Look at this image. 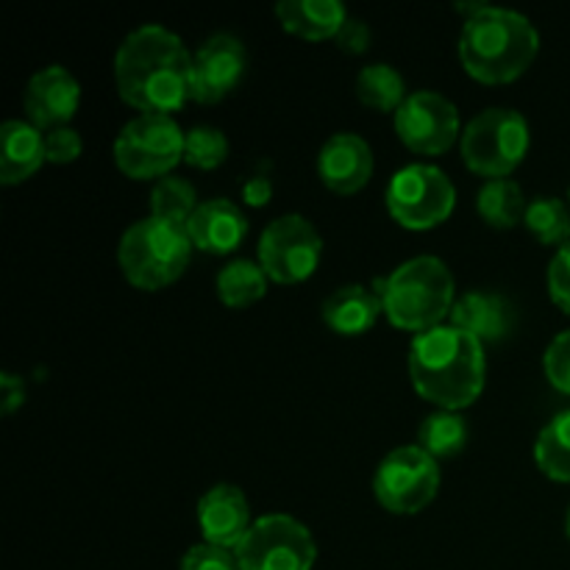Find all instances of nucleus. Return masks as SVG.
<instances>
[{
	"label": "nucleus",
	"mask_w": 570,
	"mask_h": 570,
	"mask_svg": "<svg viewBox=\"0 0 570 570\" xmlns=\"http://www.w3.org/2000/svg\"><path fill=\"white\" fill-rule=\"evenodd\" d=\"M198 527L204 534V543L223 546V549H237L248 534L250 507L248 499L234 484H215L206 490L204 499L198 501Z\"/></svg>",
	"instance_id": "16"
},
{
	"label": "nucleus",
	"mask_w": 570,
	"mask_h": 570,
	"mask_svg": "<svg viewBox=\"0 0 570 570\" xmlns=\"http://www.w3.org/2000/svg\"><path fill=\"white\" fill-rule=\"evenodd\" d=\"M395 134L412 154L440 156L462 137L460 111L445 95L421 89L395 111Z\"/></svg>",
	"instance_id": "12"
},
{
	"label": "nucleus",
	"mask_w": 570,
	"mask_h": 570,
	"mask_svg": "<svg viewBox=\"0 0 570 570\" xmlns=\"http://www.w3.org/2000/svg\"><path fill=\"white\" fill-rule=\"evenodd\" d=\"M376 295L387 321L415 334L443 326L456 304L454 276L438 256H415L399 265L390 276L379 278Z\"/></svg>",
	"instance_id": "4"
},
{
	"label": "nucleus",
	"mask_w": 570,
	"mask_h": 570,
	"mask_svg": "<svg viewBox=\"0 0 570 570\" xmlns=\"http://www.w3.org/2000/svg\"><path fill=\"white\" fill-rule=\"evenodd\" d=\"M248 70L245 45L232 33H215L193 56V100L195 104H220L239 87Z\"/></svg>",
	"instance_id": "13"
},
{
	"label": "nucleus",
	"mask_w": 570,
	"mask_h": 570,
	"mask_svg": "<svg viewBox=\"0 0 570 570\" xmlns=\"http://www.w3.org/2000/svg\"><path fill=\"white\" fill-rule=\"evenodd\" d=\"M193 239L187 226L161 220V217H145L126 228L117 248L122 276L137 289L154 293L178 282L193 259Z\"/></svg>",
	"instance_id": "5"
},
{
	"label": "nucleus",
	"mask_w": 570,
	"mask_h": 570,
	"mask_svg": "<svg viewBox=\"0 0 570 570\" xmlns=\"http://www.w3.org/2000/svg\"><path fill=\"white\" fill-rule=\"evenodd\" d=\"M540 50V33L532 20L512 9L484 3L465 17L460 33V59L468 76L482 83H510L532 67Z\"/></svg>",
	"instance_id": "3"
},
{
	"label": "nucleus",
	"mask_w": 570,
	"mask_h": 570,
	"mask_svg": "<svg viewBox=\"0 0 570 570\" xmlns=\"http://www.w3.org/2000/svg\"><path fill=\"white\" fill-rule=\"evenodd\" d=\"M337 45L340 50H345V53H354V56L365 53V50L371 48V28H367V22L348 17L345 26L340 28Z\"/></svg>",
	"instance_id": "34"
},
{
	"label": "nucleus",
	"mask_w": 570,
	"mask_h": 570,
	"mask_svg": "<svg viewBox=\"0 0 570 570\" xmlns=\"http://www.w3.org/2000/svg\"><path fill=\"white\" fill-rule=\"evenodd\" d=\"M451 326L462 328L479 343H501L515 328V309L499 293H465L451 309Z\"/></svg>",
	"instance_id": "18"
},
{
	"label": "nucleus",
	"mask_w": 570,
	"mask_h": 570,
	"mask_svg": "<svg viewBox=\"0 0 570 570\" xmlns=\"http://www.w3.org/2000/svg\"><path fill=\"white\" fill-rule=\"evenodd\" d=\"M543 367L551 387L570 395V328L551 340L543 356Z\"/></svg>",
	"instance_id": "30"
},
{
	"label": "nucleus",
	"mask_w": 570,
	"mask_h": 570,
	"mask_svg": "<svg viewBox=\"0 0 570 570\" xmlns=\"http://www.w3.org/2000/svg\"><path fill=\"white\" fill-rule=\"evenodd\" d=\"M323 239L317 228L301 215L276 217L262 232L259 265L276 284H301L317 271Z\"/></svg>",
	"instance_id": "11"
},
{
	"label": "nucleus",
	"mask_w": 570,
	"mask_h": 570,
	"mask_svg": "<svg viewBox=\"0 0 570 570\" xmlns=\"http://www.w3.org/2000/svg\"><path fill=\"white\" fill-rule=\"evenodd\" d=\"M321 181L337 195H354L373 176V150L360 134H334L317 156Z\"/></svg>",
	"instance_id": "15"
},
{
	"label": "nucleus",
	"mask_w": 570,
	"mask_h": 570,
	"mask_svg": "<svg viewBox=\"0 0 570 570\" xmlns=\"http://www.w3.org/2000/svg\"><path fill=\"white\" fill-rule=\"evenodd\" d=\"M120 98L142 115H170L193 100V53L165 26L128 33L115 53Z\"/></svg>",
	"instance_id": "1"
},
{
	"label": "nucleus",
	"mask_w": 570,
	"mask_h": 570,
	"mask_svg": "<svg viewBox=\"0 0 570 570\" xmlns=\"http://www.w3.org/2000/svg\"><path fill=\"white\" fill-rule=\"evenodd\" d=\"M549 295L562 312L570 315V243L557 248L549 265Z\"/></svg>",
	"instance_id": "33"
},
{
	"label": "nucleus",
	"mask_w": 570,
	"mask_h": 570,
	"mask_svg": "<svg viewBox=\"0 0 570 570\" xmlns=\"http://www.w3.org/2000/svg\"><path fill=\"white\" fill-rule=\"evenodd\" d=\"M523 226L534 234L543 245H568L570 243V206L566 200L540 195L529 200Z\"/></svg>",
	"instance_id": "27"
},
{
	"label": "nucleus",
	"mask_w": 570,
	"mask_h": 570,
	"mask_svg": "<svg viewBox=\"0 0 570 570\" xmlns=\"http://www.w3.org/2000/svg\"><path fill=\"white\" fill-rule=\"evenodd\" d=\"M417 445L434 460H451L468 445V421L460 412H434L417 429Z\"/></svg>",
	"instance_id": "25"
},
{
	"label": "nucleus",
	"mask_w": 570,
	"mask_h": 570,
	"mask_svg": "<svg viewBox=\"0 0 570 570\" xmlns=\"http://www.w3.org/2000/svg\"><path fill=\"white\" fill-rule=\"evenodd\" d=\"M228 159V139L220 128L195 126L184 139V161L198 170H215Z\"/></svg>",
	"instance_id": "29"
},
{
	"label": "nucleus",
	"mask_w": 570,
	"mask_h": 570,
	"mask_svg": "<svg viewBox=\"0 0 570 570\" xmlns=\"http://www.w3.org/2000/svg\"><path fill=\"white\" fill-rule=\"evenodd\" d=\"M384 200L399 226L410 232H429L451 217L456 189L440 167L410 165L390 178Z\"/></svg>",
	"instance_id": "8"
},
{
	"label": "nucleus",
	"mask_w": 570,
	"mask_h": 570,
	"mask_svg": "<svg viewBox=\"0 0 570 570\" xmlns=\"http://www.w3.org/2000/svg\"><path fill=\"white\" fill-rule=\"evenodd\" d=\"M187 232L195 248L223 256L243 245L245 234H248V220L237 204L226 198H212L198 206L193 220L187 223Z\"/></svg>",
	"instance_id": "17"
},
{
	"label": "nucleus",
	"mask_w": 570,
	"mask_h": 570,
	"mask_svg": "<svg viewBox=\"0 0 570 570\" xmlns=\"http://www.w3.org/2000/svg\"><path fill=\"white\" fill-rule=\"evenodd\" d=\"M181 570H239L237 554L215 543H198L181 557Z\"/></svg>",
	"instance_id": "31"
},
{
	"label": "nucleus",
	"mask_w": 570,
	"mask_h": 570,
	"mask_svg": "<svg viewBox=\"0 0 570 570\" xmlns=\"http://www.w3.org/2000/svg\"><path fill=\"white\" fill-rule=\"evenodd\" d=\"M0 387H3V412L9 415L17 406H22V401H26V387H22L20 379L11 376V373H6V376L0 379Z\"/></svg>",
	"instance_id": "36"
},
{
	"label": "nucleus",
	"mask_w": 570,
	"mask_h": 570,
	"mask_svg": "<svg viewBox=\"0 0 570 570\" xmlns=\"http://www.w3.org/2000/svg\"><path fill=\"white\" fill-rule=\"evenodd\" d=\"M45 134L28 120H6L0 128V181L22 184L45 165Z\"/></svg>",
	"instance_id": "19"
},
{
	"label": "nucleus",
	"mask_w": 570,
	"mask_h": 570,
	"mask_svg": "<svg viewBox=\"0 0 570 570\" xmlns=\"http://www.w3.org/2000/svg\"><path fill=\"white\" fill-rule=\"evenodd\" d=\"M198 195H195V187L187 178H159L154 193H150V215L178 223V226H187L195 212H198Z\"/></svg>",
	"instance_id": "28"
},
{
	"label": "nucleus",
	"mask_w": 570,
	"mask_h": 570,
	"mask_svg": "<svg viewBox=\"0 0 570 570\" xmlns=\"http://www.w3.org/2000/svg\"><path fill=\"white\" fill-rule=\"evenodd\" d=\"M267 293V273L262 271L259 262L237 259L217 273V298L228 309H245L265 298Z\"/></svg>",
	"instance_id": "24"
},
{
	"label": "nucleus",
	"mask_w": 570,
	"mask_h": 570,
	"mask_svg": "<svg viewBox=\"0 0 570 570\" xmlns=\"http://www.w3.org/2000/svg\"><path fill=\"white\" fill-rule=\"evenodd\" d=\"M568 206H570V189H568Z\"/></svg>",
	"instance_id": "38"
},
{
	"label": "nucleus",
	"mask_w": 570,
	"mask_h": 570,
	"mask_svg": "<svg viewBox=\"0 0 570 570\" xmlns=\"http://www.w3.org/2000/svg\"><path fill=\"white\" fill-rule=\"evenodd\" d=\"M78 104H81V87H78L76 76L61 65H50L33 72L26 87V98H22L28 122L37 126L39 131L65 128L76 117Z\"/></svg>",
	"instance_id": "14"
},
{
	"label": "nucleus",
	"mask_w": 570,
	"mask_h": 570,
	"mask_svg": "<svg viewBox=\"0 0 570 570\" xmlns=\"http://www.w3.org/2000/svg\"><path fill=\"white\" fill-rule=\"evenodd\" d=\"M356 98L376 111H399L404 106L406 95L404 76L393 65H367L356 76Z\"/></svg>",
	"instance_id": "23"
},
{
	"label": "nucleus",
	"mask_w": 570,
	"mask_h": 570,
	"mask_svg": "<svg viewBox=\"0 0 570 570\" xmlns=\"http://www.w3.org/2000/svg\"><path fill=\"white\" fill-rule=\"evenodd\" d=\"M187 134L170 115H139L115 139V161L128 178H167L184 159Z\"/></svg>",
	"instance_id": "7"
},
{
	"label": "nucleus",
	"mask_w": 570,
	"mask_h": 570,
	"mask_svg": "<svg viewBox=\"0 0 570 570\" xmlns=\"http://www.w3.org/2000/svg\"><path fill=\"white\" fill-rule=\"evenodd\" d=\"M566 534H568V540H570V510H568V518H566Z\"/></svg>",
	"instance_id": "37"
},
{
	"label": "nucleus",
	"mask_w": 570,
	"mask_h": 570,
	"mask_svg": "<svg viewBox=\"0 0 570 570\" xmlns=\"http://www.w3.org/2000/svg\"><path fill=\"white\" fill-rule=\"evenodd\" d=\"M440 490V468L421 445L390 451L373 476V495L393 515H415L426 510Z\"/></svg>",
	"instance_id": "9"
},
{
	"label": "nucleus",
	"mask_w": 570,
	"mask_h": 570,
	"mask_svg": "<svg viewBox=\"0 0 570 570\" xmlns=\"http://www.w3.org/2000/svg\"><path fill=\"white\" fill-rule=\"evenodd\" d=\"M271 195H273V184L271 178L265 176L250 178V181L243 187V198L248 206H265L267 200H271Z\"/></svg>",
	"instance_id": "35"
},
{
	"label": "nucleus",
	"mask_w": 570,
	"mask_h": 570,
	"mask_svg": "<svg viewBox=\"0 0 570 570\" xmlns=\"http://www.w3.org/2000/svg\"><path fill=\"white\" fill-rule=\"evenodd\" d=\"M529 122L515 109H484L473 117L460 137L462 161L484 178H507L527 159Z\"/></svg>",
	"instance_id": "6"
},
{
	"label": "nucleus",
	"mask_w": 570,
	"mask_h": 570,
	"mask_svg": "<svg viewBox=\"0 0 570 570\" xmlns=\"http://www.w3.org/2000/svg\"><path fill=\"white\" fill-rule=\"evenodd\" d=\"M81 134L76 128H53V131H45V159L50 165H70L81 156Z\"/></svg>",
	"instance_id": "32"
},
{
	"label": "nucleus",
	"mask_w": 570,
	"mask_h": 570,
	"mask_svg": "<svg viewBox=\"0 0 570 570\" xmlns=\"http://www.w3.org/2000/svg\"><path fill=\"white\" fill-rule=\"evenodd\" d=\"M234 554L239 570H312L317 546L309 529L295 518L265 515L254 521Z\"/></svg>",
	"instance_id": "10"
},
{
	"label": "nucleus",
	"mask_w": 570,
	"mask_h": 570,
	"mask_svg": "<svg viewBox=\"0 0 570 570\" xmlns=\"http://www.w3.org/2000/svg\"><path fill=\"white\" fill-rule=\"evenodd\" d=\"M276 14L284 31L309 39V42L337 39L340 28L348 20L340 0H282L276 6Z\"/></svg>",
	"instance_id": "21"
},
{
	"label": "nucleus",
	"mask_w": 570,
	"mask_h": 570,
	"mask_svg": "<svg viewBox=\"0 0 570 570\" xmlns=\"http://www.w3.org/2000/svg\"><path fill=\"white\" fill-rule=\"evenodd\" d=\"M384 312L382 298L373 289L360 287V284H348L340 287L323 301V323L332 328L340 337H360V334L371 332L376 326L379 315Z\"/></svg>",
	"instance_id": "20"
},
{
	"label": "nucleus",
	"mask_w": 570,
	"mask_h": 570,
	"mask_svg": "<svg viewBox=\"0 0 570 570\" xmlns=\"http://www.w3.org/2000/svg\"><path fill=\"white\" fill-rule=\"evenodd\" d=\"M484 376V345L462 328L443 323L412 340L410 379L429 404L449 412L465 410L482 395Z\"/></svg>",
	"instance_id": "2"
},
{
	"label": "nucleus",
	"mask_w": 570,
	"mask_h": 570,
	"mask_svg": "<svg viewBox=\"0 0 570 570\" xmlns=\"http://www.w3.org/2000/svg\"><path fill=\"white\" fill-rule=\"evenodd\" d=\"M529 200L523 198L521 184L510 178H493L479 189L476 209L482 220L493 228H515L527 217Z\"/></svg>",
	"instance_id": "22"
},
{
	"label": "nucleus",
	"mask_w": 570,
	"mask_h": 570,
	"mask_svg": "<svg viewBox=\"0 0 570 570\" xmlns=\"http://www.w3.org/2000/svg\"><path fill=\"white\" fill-rule=\"evenodd\" d=\"M534 462L554 482H570V410L551 417L538 434Z\"/></svg>",
	"instance_id": "26"
}]
</instances>
